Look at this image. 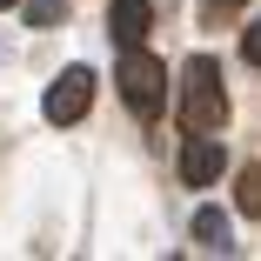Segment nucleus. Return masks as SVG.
<instances>
[{
	"label": "nucleus",
	"instance_id": "6",
	"mask_svg": "<svg viewBox=\"0 0 261 261\" xmlns=\"http://www.w3.org/2000/svg\"><path fill=\"white\" fill-rule=\"evenodd\" d=\"M194 241H201L207 254H228V248H234V228H228L221 207H194Z\"/></svg>",
	"mask_w": 261,
	"mask_h": 261
},
{
	"label": "nucleus",
	"instance_id": "10",
	"mask_svg": "<svg viewBox=\"0 0 261 261\" xmlns=\"http://www.w3.org/2000/svg\"><path fill=\"white\" fill-rule=\"evenodd\" d=\"M215 7H241V0H215Z\"/></svg>",
	"mask_w": 261,
	"mask_h": 261
},
{
	"label": "nucleus",
	"instance_id": "7",
	"mask_svg": "<svg viewBox=\"0 0 261 261\" xmlns=\"http://www.w3.org/2000/svg\"><path fill=\"white\" fill-rule=\"evenodd\" d=\"M234 207H241L248 221H261V168H241L234 174Z\"/></svg>",
	"mask_w": 261,
	"mask_h": 261
},
{
	"label": "nucleus",
	"instance_id": "8",
	"mask_svg": "<svg viewBox=\"0 0 261 261\" xmlns=\"http://www.w3.org/2000/svg\"><path fill=\"white\" fill-rule=\"evenodd\" d=\"M67 20V0H27V27H61Z\"/></svg>",
	"mask_w": 261,
	"mask_h": 261
},
{
	"label": "nucleus",
	"instance_id": "11",
	"mask_svg": "<svg viewBox=\"0 0 261 261\" xmlns=\"http://www.w3.org/2000/svg\"><path fill=\"white\" fill-rule=\"evenodd\" d=\"M0 7H20V0H0Z\"/></svg>",
	"mask_w": 261,
	"mask_h": 261
},
{
	"label": "nucleus",
	"instance_id": "1",
	"mask_svg": "<svg viewBox=\"0 0 261 261\" xmlns=\"http://www.w3.org/2000/svg\"><path fill=\"white\" fill-rule=\"evenodd\" d=\"M181 127L188 134H221L228 127V87H221V67L194 54L181 67Z\"/></svg>",
	"mask_w": 261,
	"mask_h": 261
},
{
	"label": "nucleus",
	"instance_id": "9",
	"mask_svg": "<svg viewBox=\"0 0 261 261\" xmlns=\"http://www.w3.org/2000/svg\"><path fill=\"white\" fill-rule=\"evenodd\" d=\"M241 61H254V67H261V20L241 34Z\"/></svg>",
	"mask_w": 261,
	"mask_h": 261
},
{
	"label": "nucleus",
	"instance_id": "2",
	"mask_svg": "<svg viewBox=\"0 0 261 261\" xmlns=\"http://www.w3.org/2000/svg\"><path fill=\"white\" fill-rule=\"evenodd\" d=\"M114 81H121L127 114H141V121H154V114H161V100H168V67L154 61L147 47H121V67H114Z\"/></svg>",
	"mask_w": 261,
	"mask_h": 261
},
{
	"label": "nucleus",
	"instance_id": "3",
	"mask_svg": "<svg viewBox=\"0 0 261 261\" xmlns=\"http://www.w3.org/2000/svg\"><path fill=\"white\" fill-rule=\"evenodd\" d=\"M87 108H94V67H67L54 87H47V100H40V114L54 127H74Z\"/></svg>",
	"mask_w": 261,
	"mask_h": 261
},
{
	"label": "nucleus",
	"instance_id": "5",
	"mask_svg": "<svg viewBox=\"0 0 261 261\" xmlns=\"http://www.w3.org/2000/svg\"><path fill=\"white\" fill-rule=\"evenodd\" d=\"M147 27H154V0H114V7H108V34H114V47H141Z\"/></svg>",
	"mask_w": 261,
	"mask_h": 261
},
{
	"label": "nucleus",
	"instance_id": "4",
	"mask_svg": "<svg viewBox=\"0 0 261 261\" xmlns=\"http://www.w3.org/2000/svg\"><path fill=\"white\" fill-rule=\"evenodd\" d=\"M221 161H228V154H221L215 134H188V147H181V181H188V188H215V181H221Z\"/></svg>",
	"mask_w": 261,
	"mask_h": 261
}]
</instances>
